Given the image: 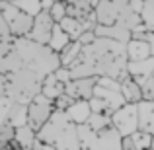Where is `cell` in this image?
<instances>
[{"instance_id":"obj_1","label":"cell","mask_w":154,"mask_h":150,"mask_svg":"<svg viewBox=\"0 0 154 150\" xmlns=\"http://www.w3.org/2000/svg\"><path fill=\"white\" fill-rule=\"evenodd\" d=\"M59 66V55L47 45H39L26 37H16L2 63L6 99L27 103L41 92L43 78L53 74Z\"/></svg>"},{"instance_id":"obj_2","label":"cell","mask_w":154,"mask_h":150,"mask_svg":"<svg viewBox=\"0 0 154 150\" xmlns=\"http://www.w3.org/2000/svg\"><path fill=\"white\" fill-rule=\"evenodd\" d=\"M127 51L125 43L96 37L82 45L78 57L68 64L70 78H111L119 82L127 76Z\"/></svg>"},{"instance_id":"obj_3","label":"cell","mask_w":154,"mask_h":150,"mask_svg":"<svg viewBox=\"0 0 154 150\" xmlns=\"http://www.w3.org/2000/svg\"><path fill=\"white\" fill-rule=\"evenodd\" d=\"M35 139L43 144H49L55 150H80L76 125L68 119L64 111H53L45 125L35 133Z\"/></svg>"},{"instance_id":"obj_4","label":"cell","mask_w":154,"mask_h":150,"mask_svg":"<svg viewBox=\"0 0 154 150\" xmlns=\"http://www.w3.org/2000/svg\"><path fill=\"white\" fill-rule=\"evenodd\" d=\"M80 140V150H121V135L113 125L102 131H90L86 125H76Z\"/></svg>"},{"instance_id":"obj_5","label":"cell","mask_w":154,"mask_h":150,"mask_svg":"<svg viewBox=\"0 0 154 150\" xmlns=\"http://www.w3.org/2000/svg\"><path fill=\"white\" fill-rule=\"evenodd\" d=\"M0 16H2V20H4L12 37H27V33L31 31L33 18L27 16L26 12H22L14 4L0 0Z\"/></svg>"},{"instance_id":"obj_6","label":"cell","mask_w":154,"mask_h":150,"mask_svg":"<svg viewBox=\"0 0 154 150\" xmlns=\"http://www.w3.org/2000/svg\"><path fill=\"white\" fill-rule=\"evenodd\" d=\"M53 111H55L53 101L47 99L45 96L37 94L33 99H29L26 103V125L33 133H37L39 129L49 121V117L53 115Z\"/></svg>"},{"instance_id":"obj_7","label":"cell","mask_w":154,"mask_h":150,"mask_svg":"<svg viewBox=\"0 0 154 150\" xmlns=\"http://www.w3.org/2000/svg\"><path fill=\"white\" fill-rule=\"evenodd\" d=\"M111 125L121 136H129L135 131H139V113H137V103H125L119 109L109 115Z\"/></svg>"},{"instance_id":"obj_8","label":"cell","mask_w":154,"mask_h":150,"mask_svg":"<svg viewBox=\"0 0 154 150\" xmlns=\"http://www.w3.org/2000/svg\"><path fill=\"white\" fill-rule=\"evenodd\" d=\"M53 18L49 16L47 10H41L37 16H33V23H31V31L27 33L26 39L33 43H39V45H47L49 43V37H51V31H53Z\"/></svg>"},{"instance_id":"obj_9","label":"cell","mask_w":154,"mask_h":150,"mask_svg":"<svg viewBox=\"0 0 154 150\" xmlns=\"http://www.w3.org/2000/svg\"><path fill=\"white\" fill-rule=\"evenodd\" d=\"M96 80L98 78H72L70 82L64 84V96H68L70 99H92L96 88Z\"/></svg>"},{"instance_id":"obj_10","label":"cell","mask_w":154,"mask_h":150,"mask_svg":"<svg viewBox=\"0 0 154 150\" xmlns=\"http://www.w3.org/2000/svg\"><path fill=\"white\" fill-rule=\"evenodd\" d=\"M137 113H139V131L154 136V99H140L137 103Z\"/></svg>"},{"instance_id":"obj_11","label":"cell","mask_w":154,"mask_h":150,"mask_svg":"<svg viewBox=\"0 0 154 150\" xmlns=\"http://www.w3.org/2000/svg\"><path fill=\"white\" fill-rule=\"evenodd\" d=\"M119 94H121V98L125 99V103H139V101L143 99L140 86L129 74L119 80Z\"/></svg>"},{"instance_id":"obj_12","label":"cell","mask_w":154,"mask_h":150,"mask_svg":"<svg viewBox=\"0 0 154 150\" xmlns=\"http://www.w3.org/2000/svg\"><path fill=\"white\" fill-rule=\"evenodd\" d=\"M125 51H127V60L129 63H137V60H144L148 57H154L150 51V45L139 39H129L125 43Z\"/></svg>"},{"instance_id":"obj_13","label":"cell","mask_w":154,"mask_h":150,"mask_svg":"<svg viewBox=\"0 0 154 150\" xmlns=\"http://www.w3.org/2000/svg\"><path fill=\"white\" fill-rule=\"evenodd\" d=\"M94 35L96 37H103V39H111V41H119V43H127L131 39V31L123 29L119 26H96L94 27Z\"/></svg>"},{"instance_id":"obj_14","label":"cell","mask_w":154,"mask_h":150,"mask_svg":"<svg viewBox=\"0 0 154 150\" xmlns=\"http://www.w3.org/2000/svg\"><path fill=\"white\" fill-rule=\"evenodd\" d=\"M152 68H154V57H148V59H144V60L127 63V74L140 86V82L152 72Z\"/></svg>"},{"instance_id":"obj_15","label":"cell","mask_w":154,"mask_h":150,"mask_svg":"<svg viewBox=\"0 0 154 150\" xmlns=\"http://www.w3.org/2000/svg\"><path fill=\"white\" fill-rule=\"evenodd\" d=\"M68 115V119L72 121L74 125H84L88 121V117H90V105H88V101H84V99H76V101H72V105L64 111Z\"/></svg>"},{"instance_id":"obj_16","label":"cell","mask_w":154,"mask_h":150,"mask_svg":"<svg viewBox=\"0 0 154 150\" xmlns=\"http://www.w3.org/2000/svg\"><path fill=\"white\" fill-rule=\"evenodd\" d=\"M41 96H45L47 99H57L59 96L64 94V84L59 82V80L55 78V74H47L45 78H43V84H41V92H39Z\"/></svg>"},{"instance_id":"obj_17","label":"cell","mask_w":154,"mask_h":150,"mask_svg":"<svg viewBox=\"0 0 154 150\" xmlns=\"http://www.w3.org/2000/svg\"><path fill=\"white\" fill-rule=\"evenodd\" d=\"M4 119L10 121L14 127H22L26 125V103H18V101H10L6 109V115Z\"/></svg>"},{"instance_id":"obj_18","label":"cell","mask_w":154,"mask_h":150,"mask_svg":"<svg viewBox=\"0 0 154 150\" xmlns=\"http://www.w3.org/2000/svg\"><path fill=\"white\" fill-rule=\"evenodd\" d=\"M59 27L64 31V33H66V37L70 39V41H78V37L84 33V31H86L82 23H78L76 20L68 18V16H64V18L59 22Z\"/></svg>"},{"instance_id":"obj_19","label":"cell","mask_w":154,"mask_h":150,"mask_svg":"<svg viewBox=\"0 0 154 150\" xmlns=\"http://www.w3.org/2000/svg\"><path fill=\"white\" fill-rule=\"evenodd\" d=\"M14 140H16V142H18L23 150H31V146H33V142H35V133L31 131L27 125L16 127V131H14Z\"/></svg>"},{"instance_id":"obj_20","label":"cell","mask_w":154,"mask_h":150,"mask_svg":"<svg viewBox=\"0 0 154 150\" xmlns=\"http://www.w3.org/2000/svg\"><path fill=\"white\" fill-rule=\"evenodd\" d=\"M80 49H82V45H80L78 41H70V43H66L63 49L57 53V55H59V63H60V66H68V64H70L72 60L78 57Z\"/></svg>"},{"instance_id":"obj_21","label":"cell","mask_w":154,"mask_h":150,"mask_svg":"<svg viewBox=\"0 0 154 150\" xmlns=\"http://www.w3.org/2000/svg\"><path fill=\"white\" fill-rule=\"evenodd\" d=\"M66 43H70V39H68L66 33L59 27V23H55V26H53V31H51V37H49L47 47H49L53 53H59L64 45H66Z\"/></svg>"},{"instance_id":"obj_22","label":"cell","mask_w":154,"mask_h":150,"mask_svg":"<svg viewBox=\"0 0 154 150\" xmlns=\"http://www.w3.org/2000/svg\"><path fill=\"white\" fill-rule=\"evenodd\" d=\"M88 129L90 131H102V129H105V127H109L111 125V119H109V115H103V113H90V117H88V121L86 123Z\"/></svg>"},{"instance_id":"obj_23","label":"cell","mask_w":154,"mask_h":150,"mask_svg":"<svg viewBox=\"0 0 154 150\" xmlns=\"http://www.w3.org/2000/svg\"><path fill=\"white\" fill-rule=\"evenodd\" d=\"M140 20H143V26L146 27L148 31L154 33V0H144V2H143Z\"/></svg>"},{"instance_id":"obj_24","label":"cell","mask_w":154,"mask_h":150,"mask_svg":"<svg viewBox=\"0 0 154 150\" xmlns=\"http://www.w3.org/2000/svg\"><path fill=\"white\" fill-rule=\"evenodd\" d=\"M14 6H18L22 12H26L27 16H37L39 12H41V4H39V0H16Z\"/></svg>"},{"instance_id":"obj_25","label":"cell","mask_w":154,"mask_h":150,"mask_svg":"<svg viewBox=\"0 0 154 150\" xmlns=\"http://www.w3.org/2000/svg\"><path fill=\"white\" fill-rule=\"evenodd\" d=\"M133 140V144H135V150H146L150 148V139L152 135H148V133H143V131H135L133 135H129Z\"/></svg>"},{"instance_id":"obj_26","label":"cell","mask_w":154,"mask_h":150,"mask_svg":"<svg viewBox=\"0 0 154 150\" xmlns=\"http://www.w3.org/2000/svg\"><path fill=\"white\" fill-rule=\"evenodd\" d=\"M140 92H143V99L144 101L154 99V68H152L150 74L140 82Z\"/></svg>"},{"instance_id":"obj_27","label":"cell","mask_w":154,"mask_h":150,"mask_svg":"<svg viewBox=\"0 0 154 150\" xmlns=\"http://www.w3.org/2000/svg\"><path fill=\"white\" fill-rule=\"evenodd\" d=\"M49 16L53 18V22L59 23L60 20L66 16V2L60 0V2H53V6L49 8Z\"/></svg>"},{"instance_id":"obj_28","label":"cell","mask_w":154,"mask_h":150,"mask_svg":"<svg viewBox=\"0 0 154 150\" xmlns=\"http://www.w3.org/2000/svg\"><path fill=\"white\" fill-rule=\"evenodd\" d=\"M53 74H55V78L59 80V82H63V84H66V82H70V80H72L70 78V72H68L66 66H59Z\"/></svg>"},{"instance_id":"obj_29","label":"cell","mask_w":154,"mask_h":150,"mask_svg":"<svg viewBox=\"0 0 154 150\" xmlns=\"http://www.w3.org/2000/svg\"><path fill=\"white\" fill-rule=\"evenodd\" d=\"M94 39H96L94 31H84V33L78 37V43H80V45H88V43H92Z\"/></svg>"},{"instance_id":"obj_30","label":"cell","mask_w":154,"mask_h":150,"mask_svg":"<svg viewBox=\"0 0 154 150\" xmlns=\"http://www.w3.org/2000/svg\"><path fill=\"white\" fill-rule=\"evenodd\" d=\"M121 150H135L131 136H121Z\"/></svg>"},{"instance_id":"obj_31","label":"cell","mask_w":154,"mask_h":150,"mask_svg":"<svg viewBox=\"0 0 154 150\" xmlns=\"http://www.w3.org/2000/svg\"><path fill=\"white\" fill-rule=\"evenodd\" d=\"M31 150H55L53 146H49V144H43V142H39L37 139H35V142H33V146H31Z\"/></svg>"},{"instance_id":"obj_32","label":"cell","mask_w":154,"mask_h":150,"mask_svg":"<svg viewBox=\"0 0 154 150\" xmlns=\"http://www.w3.org/2000/svg\"><path fill=\"white\" fill-rule=\"evenodd\" d=\"M39 4H41V10L49 12V8L53 6V0H39Z\"/></svg>"},{"instance_id":"obj_33","label":"cell","mask_w":154,"mask_h":150,"mask_svg":"<svg viewBox=\"0 0 154 150\" xmlns=\"http://www.w3.org/2000/svg\"><path fill=\"white\" fill-rule=\"evenodd\" d=\"M150 150H154V136L150 139Z\"/></svg>"},{"instance_id":"obj_34","label":"cell","mask_w":154,"mask_h":150,"mask_svg":"<svg viewBox=\"0 0 154 150\" xmlns=\"http://www.w3.org/2000/svg\"><path fill=\"white\" fill-rule=\"evenodd\" d=\"M2 2H10V4H14V2H16V0H2Z\"/></svg>"},{"instance_id":"obj_35","label":"cell","mask_w":154,"mask_h":150,"mask_svg":"<svg viewBox=\"0 0 154 150\" xmlns=\"http://www.w3.org/2000/svg\"><path fill=\"white\" fill-rule=\"evenodd\" d=\"M53 2H60V0H53Z\"/></svg>"},{"instance_id":"obj_36","label":"cell","mask_w":154,"mask_h":150,"mask_svg":"<svg viewBox=\"0 0 154 150\" xmlns=\"http://www.w3.org/2000/svg\"><path fill=\"white\" fill-rule=\"evenodd\" d=\"M146 150H150V148H146Z\"/></svg>"}]
</instances>
